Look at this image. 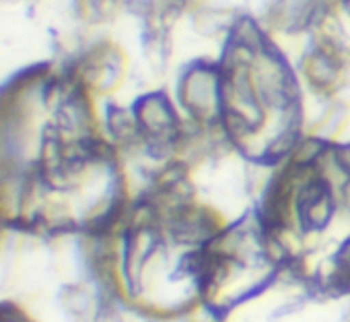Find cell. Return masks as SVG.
<instances>
[{
    "label": "cell",
    "instance_id": "cell-1",
    "mask_svg": "<svg viewBox=\"0 0 350 322\" xmlns=\"http://www.w3.org/2000/svg\"><path fill=\"white\" fill-rule=\"evenodd\" d=\"M175 103L182 116L202 126H215L223 114V69L219 60L198 58L175 79Z\"/></svg>",
    "mask_w": 350,
    "mask_h": 322
},
{
    "label": "cell",
    "instance_id": "cell-2",
    "mask_svg": "<svg viewBox=\"0 0 350 322\" xmlns=\"http://www.w3.org/2000/svg\"><path fill=\"white\" fill-rule=\"evenodd\" d=\"M297 77L301 87L317 97H338L342 89L350 83V62L348 58L323 44L311 42L297 60Z\"/></svg>",
    "mask_w": 350,
    "mask_h": 322
}]
</instances>
